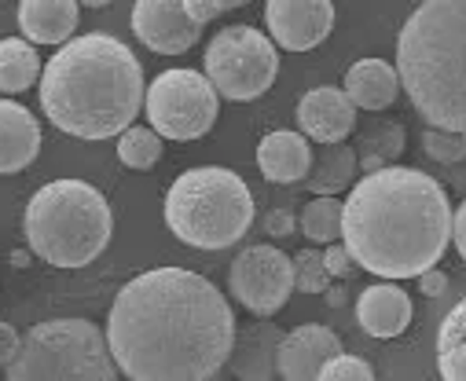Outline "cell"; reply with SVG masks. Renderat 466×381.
<instances>
[{
	"label": "cell",
	"instance_id": "21",
	"mask_svg": "<svg viewBox=\"0 0 466 381\" xmlns=\"http://www.w3.org/2000/svg\"><path fill=\"white\" fill-rule=\"evenodd\" d=\"M357 151L349 144H338V147H323L319 158H312V173H309V191L316 198H334L338 191H345L349 184L357 180Z\"/></svg>",
	"mask_w": 466,
	"mask_h": 381
},
{
	"label": "cell",
	"instance_id": "17",
	"mask_svg": "<svg viewBox=\"0 0 466 381\" xmlns=\"http://www.w3.org/2000/svg\"><path fill=\"white\" fill-rule=\"evenodd\" d=\"M41 151L37 117L12 99H0V176L23 173Z\"/></svg>",
	"mask_w": 466,
	"mask_h": 381
},
{
	"label": "cell",
	"instance_id": "10",
	"mask_svg": "<svg viewBox=\"0 0 466 381\" xmlns=\"http://www.w3.org/2000/svg\"><path fill=\"white\" fill-rule=\"evenodd\" d=\"M228 290L258 319H272L294 294V261L272 242L247 246L228 268Z\"/></svg>",
	"mask_w": 466,
	"mask_h": 381
},
{
	"label": "cell",
	"instance_id": "22",
	"mask_svg": "<svg viewBox=\"0 0 466 381\" xmlns=\"http://www.w3.org/2000/svg\"><path fill=\"white\" fill-rule=\"evenodd\" d=\"M41 55L30 41L23 37H5L0 41V92L19 95L34 85H41Z\"/></svg>",
	"mask_w": 466,
	"mask_h": 381
},
{
	"label": "cell",
	"instance_id": "2",
	"mask_svg": "<svg viewBox=\"0 0 466 381\" xmlns=\"http://www.w3.org/2000/svg\"><path fill=\"white\" fill-rule=\"evenodd\" d=\"M451 242L448 191L422 169L390 165L353 184L341 213V246L379 279H419Z\"/></svg>",
	"mask_w": 466,
	"mask_h": 381
},
{
	"label": "cell",
	"instance_id": "8",
	"mask_svg": "<svg viewBox=\"0 0 466 381\" xmlns=\"http://www.w3.org/2000/svg\"><path fill=\"white\" fill-rule=\"evenodd\" d=\"M206 81L224 99H258L276 85L279 74V52L272 37H265L254 26H224L209 45L202 59Z\"/></svg>",
	"mask_w": 466,
	"mask_h": 381
},
{
	"label": "cell",
	"instance_id": "11",
	"mask_svg": "<svg viewBox=\"0 0 466 381\" xmlns=\"http://www.w3.org/2000/svg\"><path fill=\"white\" fill-rule=\"evenodd\" d=\"M265 23L272 45L287 52H309L327 41L334 30V5L330 0H268Z\"/></svg>",
	"mask_w": 466,
	"mask_h": 381
},
{
	"label": "cell",
	"instance_id": "27",
	"mask_svg": "<svg viewBox=\"0 0 466 381\" xmlns=\"http://www.w3.org/2000/svg\"><path fill=\"white\" fill-rule=\"evenodd\" d=\"M422 151L430 162L455 169L466 162V133H444V129H426L422 133Z\"/></svg>",
	"mask_w": 466,
	"mask_h": 381
},
{
	"label": "cell",
	"instance_id": "31",
	"mask_svg": "<svg viewBox=\"0 0 466 381\" xmlns=\"http://www.w3.org/2000/svg\"><path fill=\"white\" fill-rule=\"evenodd\" d=\"M19 341H23V334H19L12 323H0V366H5V370H8V363L15 359Z\"/></svg>",
	"mask_w": 466,
	"mask_h": 381
},
{
	"label": "cell",
	"instance_id": "3",
	"mask_svg": "<svg viewBox=\"0 0 466 381\" xmlns=\"http://www.w3.org/2000/svg\"><path fill=\"white\" fill-rule=\"evenodd\" d=\"M144 66L129 45L106 34L66 41L41 70V106L59 133L110 140L144 110Z\"/></svg>",
	"mask_w": 466,
	"mask_h": 381
},
{
	"label": "cell",
	"instance_id": "6",
	"mask_svg": "<svg viewBox=\"0 0 466 381\" xmlns=\"http://www.w3.org/2000/svg\"><path fill=\"white\" fill-rule=\"evenodd\" d=\"M254 224L247 180L220 165L180 173L166 191V227L195 249H228Z\"/></svg>",
	"mask_w": 466,
	"mask_h": 381
},
{
	"label": "cell",
	"instance_id": "23",
	"mask_svg": "<svg viewBox=\"0 0 466 381\" xmlns=\"http://www.w3.org/2000/svg\"><path fill=\"white\" fill-rule=\"evenodd\" d=\"M353 151H357V162L364 173L390 169V162H397L404 155V125L400 121H371L368 129H360Z\"/></svg>",
	"mask_w": 466,
	"mask_h": 381
},
{
	"label": "cell",
	"instance_id": "7",
	"mask_svg": "<svg viewBox=\"0 0 466 381\" xmlns=\"http://www.w3.org/2000/svg\"><path fill=\"white\" fill-rule=\"evenodd\" d=\"M8 381H118L106 334L88 319H45L30 326L8 363Z\"/></svg>",
	"mask_w": 466,
	"mask_h": 381
},
{
	"label": "cell",
	"instance_id": "30",
	"mask_svg": "<svg viewBox=\"0 0 466 381\" xmlns=\"http://www.w3.org/2000/svg\"><path fill=\"white\" fill-rule=\"evenodd\" d=\"M184 8H187V15L202 26V23H213L217 15L231 12V8H236V0H184Z\"/></svg>",
	"mask_w": 466,
	"mask_h": 381
},
{
	"label": "cell",
	"instance_id": "15",
	"mask_svg": "<svg viewBox=\"0 0 466 381\" xmlns=\"http://www.w3.org/2000/svg\"><path fill=\"white\" fill-rule=\"evenodd\" d=\"M287 330L272 319H254L236 326V341H231V356H228V370L239 381H272L276 374V359H279V345H283Z\"/></svg>",
	"mask_w": 466,
	"mask_h": 381
},
{
	"label": "cell",
	"instance_id": "34",
	"mask_svg": "<svg viewBox=\"0 0 466 381\" xmlns=\"http://www.w3.org/2000/svg\"><path fill=\"white\" fill-rule=\"evenodd\" d=\"M451 238H455V249H459V257L466 261V202L451 213Z\"/></svg>",
	"mask_w": 466,
	"mask_h": 381
},
{
	"label": "cell",
	"instance_id": "9",
	"mask_svg": "<svg viewBox=\"0 0 466 381\" xmlns=\"http://www.w3.org/2000/svg\"><path fill=\"white\" fill-rule=\"evenodd\" d=\"M147 121L162 140L191 144L213 129L220 95L202 70H162L144 95Z\"/></svg>",
	"mask_w": 466,
	"mask_h": 381
},
{
	"label": "cell",
	"instance_id": "19",
	"mask_svg": "<svg viewBox=\"0 0 466 381\" xmlns=\"http://www.w3.org/2000/svg\"><path fill=\"white\" fill-rule=\"evenodd\" d=\"M81 8L74 0H23L19 5V30L30 45H66L74 41Z\"/></svg>",
	"mask_w": 466,
	"mask_h": 381
},
{
	"label": "cell",
	"instance_id": "29",
	"mask_svg": "<svg viewBox=\"0 0 466 381\" xmlns=\"http://www.w3.org/2000/svg\"><path fill=\"white\" fill-rule=\"evenodd\" d=\"M316 381H375V370L368 366V359L341 352V356H334V359L319 370Z\"/></svg>",
	"mask_w": 466,
	"mask_h": 381
},
{
	"label": "cell",
	"instance_id": "4",
	"mask_svg": "<svg viewBox=\"0 0 466 381\" xmlns=\"http://www.w3.org/2000/svg\"><path fill=\"white\" fill-rule=\"evenodd\" d=\"M397 77L430 129L466 133V0H426L408 15Z\"/></svg>",
	"mask_w": 466,
	"mask_h": 381
},
{
	"label": "cell",
	"instance_id": "26",
	"mask_svg": "<svg viewBox=\"0 0 466 381\" xmlns=\"http://www.w3.org/2000/svg\"><path fill=\"white\" fill-rule=\"evenodd\" d=\"M118 158L126 169H155L162 162V136L147 125H133L118 136Z\"/></svg>",
	"mask_w": 466,
	"mask_h": 381
},
{
	"label": "cell",
	"instance_id": "18",
	"mask_svg": "<svg viewBox=\"0 0 466 381\" xmlns=\"http://www.w3.org/2000/svg\"><path fill=\"white\" fill-rule=\"evenodd\" d=\"M258 169L272 184H298L312 173V151L301 133L276 129L258 144Z\"/></svg>",
	"mask_w": 466,
	"mask_h": 381
},
{
	"label": "cell",
	"instance_id": "36",
	"mask_svg": "<svg viewBox=\"0 0 466 381\" xmlns=\"http://www.w3.org/2000/svg\"><path fill=\"white\" fill-rule=\"evenodd\" d=\"M448 184H451L455 191H462V195H466V162H462V165H455V169H448Z\"/></svg>",
	"mask_w": 466,
	"mask_h": 381
},
{
	"label": "cell",
	"instance_id": "33",
	"mask_svg": "<svg viewBox=\"0 0 466 381\" xmlns=\"http://www.w3.org/2000/svg\"><path fill=\"white\" fill-rule=\"evenodd\" d=\"M265 231L268 235H294V213H287V209H272L268 216H265Z\"/></svg>",
	"mask_w": 466,
	"mask_h": 381
},
{
	"label": "cell",
	"instance_id": "24",
	"mask_svg": "<svg viewBox=\"0 0 466 381\" xmlns=\"http://www.w3.org/2000/svg\"><path fill=\"white\" fill-rule=\"evenodd\" d=\"M437 370H441V381H466V297L441 319Z\"/></svg>",
	"mask_w": 466,
	"mask_h": 381
},
{
	"label": "cell",
	"instance_id": "1",
	"mask_svg": "<svg viewBox=\"0 0 466 381\" xmlns=\"http://www.w3.org/2000/svg\"><path fill=\"white\" fill-rule=\"evenodd\" d=\"M103 334L129 381H213L231 356L236 312L209 279L155 268L118 290Z\"/></svg>",
	"mask_w": 466,
	"mask_h": 381
},
{
	"label": "cell",
	"instance_id": "12",
	"mask_svg": "<svg viewBox=\"0 0 466 381\" xmlns=\"http://www.w3.org/2000/svg\"><path fill=\"white\" fill-rule=\"evenodd\" d=\"M133 34L158 55H184L202 41V26L187 15L184 0H140L133 8Z\"/></svg>",
	"mask_w": 466,
	"mask_h": 381
},
{
	"label": "cell",
	"instance_id": "32",
	"mask_svg": "<svg viewBox=\"0 0 466 381\" xmlns=\"http://www.w3.org/2000/svg\"><path fill=\"white\" fill-rule=\"evenodd\" d=\"M323 261H327V272H330L334 279H341V276L349 272V265H353V257L345 253V246H330V249H323Z\"/></svg>",
	"mask_w": 466,
	"mask_h": 381
},
{
	"label": "cell",
	"instance_id": "14",
	"mask_svg": "<svg viewBox=\"0 0 466 381\" xmlns=\"http://www.w3.org/2000/svg\"><path fill=\"white\" fill-rule=\"evenodd\" d=\"M341 356V341L334 330L319 326V323H301L294 330H287L283 345H279V359H276V374L283 381H316L319 370Z\"/></svg>",
	"mask_w": 466,
	"mask_h": 381
},
{
	"label": "cell",
	"instance_id": "20",
	"mask_svg": "<svg viewBox=\"0 0 466 381\" xmlns=\"http://www.w3.org/2000/svg\"><path fill=\"white\" fill-rule=\"evenodd\" d=\"M341 92L353 99L357 110H386L400 95L397 66H390L386 59H357L353 66L345 70Z\"/></svg>",
	"mask_w": 466,
	"mask_h": 381
},
{
	"label": "cell",
	"instance_id": "5",
	"mask_svg": "<svg viewBox=\"0 0 466 381\" xmlns=\"http://www.w3.org/2000/svg\"><path fill=\"white\" fill-rule=\"evenodd\" d=\"M26 242L52 268H85L110 242L114 216L103 198L85 180H52L45 184L23 216Z\"/></svg>",
	"mask_w": 466,
	"mask_h": 381
},
{
	"label": "cell",
	"instance_id": "25",
	"mask_svg": "<svg viewBox=\"0 0 466 381\" xmlns=\"http://www.w3.org/2000/svg\"><path fill=\"white\" fill-rule=\"evenodd\" d=\"M341 213H345V202L338 198H312L305 209H301V235L316 246H330L341 238Z\"/></svg>",
	"mask_w": 466,
	"mask_h": 381
},
{
	"label": "cell",
	"instance_id": "13",
	"mask_svg": "<svg viewBox=\"0 0 466 381\" xmlns=\"http://www.w3.org/2000/svg\"><path fill=\"white\" fill-rule=\"evenodd\" d=\"M298 125L309 140H316L319 147H338L357 133V106L341 88L323 85L301 95L298 103Z\"/></svg>",
	"mask_w": 466,
	"mask_h": 381
},
{
	"label": "cell",
	"instance_id": "35",
	"mask_svg": "<svg viewBox=\"0 0 466 381\" xmlns=\"http://www.w3.org/2000/svg\"><path fill=\"white\" fill-rule=\"evenodd\" d=\"M422 279V294H430V297H437V294H444V286H448V276L444 272H437V268H430L426 276H419Z\"/></svg>",
	"mask_w": 466,
	"mask_h": 381
},
{
	"label": "cell",
	"instance_id": "28",
	"mask_svg": "<svg viewBox=\"0 0 466 381\" xmlns=\"http://www.w3.org/2000/svg\"><path fill=\"white\" fill-rule=\"evenodd\" d=\"M330 272L323 261V249H301L298 261H294V290L301 294H323L330 286Z\"/></svg>",
	"mask_w": 466,
	"mask_h": 381
},
{
	"label": "cell",
	"instance_id": "16",
	"mask_svg": "<svg viewBox=\"0 0 466 381\" xmlns=\"http://www.w3.org/2000/svg\"><path fill=\"white\" fill-rule=\"evenodd\" d=\"M411 297L397 283H375L357 297V323L371 337H400L411 326Z\"/></svg>",
	"mask_w": 466,
	"mask_h": 381
}]
</instances>
